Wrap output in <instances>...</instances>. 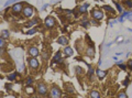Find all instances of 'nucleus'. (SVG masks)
<instances>
[{"mask_svg": "<svg viewBox=\"0 0 132 98\" xmlns=\"http://www.w3.org/2000/svg\"><path fill=\"white\" fill-rule=\"evenodd\" d=\"M35 90H36V94L39 97H46L49 94V86L44 82H37L36 86H35Z\"/></svg>", "mask_w": 132, "mask_h": 98, "instance_id": "f257e3e1", "label": "nucleus"}, {"mask_svg": "<svg viewBox=\"0 0 132 98\" xmlns=\"http://www.w3.org/2000/svg\"><path fill=\"white\" fill-rule=\"evenodd\" d=\"M35 15V9L33 6L29 5V3H24V7H23L22 10V17L24 19H32Z\"/></svg>", "mask_w": 132, "mask_h": 98, "instance_id": "f03ea898", "label": "nucleus"}, {"mask_svg": "<svg viewBox=\"0 0 132 98\" xmlns=\"http://www.w3.org/2000/svg\"><path fill=\"white\" fill-rule=\"evenodd\" d=\"M49 95H50V98H62L63 93H62V89L56 84H53L49 89Z\"/></svg>", "mask_w": 132, "mask_h": 98, "instance_id": "7ed1b4c3", "label": "nucleus"}, {"mask_svg": "<svg viewBox=\"0 0 132 98\" xmlns=\"http://www.w3.org/2000/svg\"><path fill=\"white\" fill-rule=\"evenodd\" d=\"M90 17L91 19H95L97 21H102L105 19V12L99 8H95L90 11Z\"/></svg>", "mask_w": 132, "mask_h": 98, "instance_id": "20e7f679", "label": "nucleus"}, {"mask_svg": "<svg viewBox=\"0 0 132 98\" xmlns=\"http://www.w3.org/2000/svg\"><path fill=\"white\" fill-rule=\"evenodd\" d=\"M23 7H24V2L23 1H18L15 2V5L11 6V15H19L20 13H22V10H23Z\"/></svg>", "mask_w": 132, "mask_h": 98, "instance_id": "39448f33", "label": "nucleus"}, {"mask_svg": "<svg viewBox=\"0 0 132 98\" xmlns=\"http://www.w3.org/2000/svg\"><path fill=\"white\" fill-rule=\"evenodd\" d=\"M26 63L31 71H37L40 68V61L37 60V57H30L29 56L26 58Z\"/></svg>", "mask_w": 132, "mask_h": 98, "instance_id": "423d86ee", "label": "nucleus"}, {"mask_svg": "<svg viewBox=\"0 0 132 98\" xmlns=\"http://www.w3.org/2000/svg\"><path fill=\"white\" fill-rule=\"evenodd\" d=\"M44 26L46 29H53L55 26H56V19H55L53 15H47V17L44 19Z\"/></svg>", "mask_w": 132, "mask_h": 98, "instance_id": "0eeeda50", "label": "nucleus"}, {"mask_svg": "<svg viewBox=\"0 0 132 98\" xmlns=\"http://www.w3.org/2000/svg\"><path fill=\"white\" fill-rule=\"evenodd\" d=\"M85 55H86L87 57L89 58H94L96 55V50H95V46H94V44H89L88 46H86L85 47Z\"/></svg>", "mask_w": 132, "mask_h": 98, "instance_id": "6e6552de", "label": "nucleus"}, {"mask_svg": "<svg viewBox=\"0 0 132 98\" xmlns=\"http://www.w3.org/2000/svg\"><path fill=\"white\" fill-rule=\"evenodd\" d=\"M64 55L62 53V51H57V52L54 54L53 56V62H52V65H54V64H62L64 62Z\"/></svg>", "mask_w": 132, "mask_h": 98, "instance_id": "1a4fd4ad", "label": "nucleus"}, {"mask_svg": "<svg viewBox=\"0 0 132 98\" xmlns=\"http://www.w3.org/2000/svg\"><path fill=\"white\" fill-rule=\"evenodd\" d=\"M28 54L30 57H37L40 55V50L35 45H30L28 47Z\"/></svg>", "mask_w": 132, "mask_h": 98, "instance_id": "9d476101", "label": "nucleus"}, {"mask_svg": "<svg viewBox=\"0 0 132 98\" xmlns=\"http://www.w3.org/2000/svg\"><path fill=\"white\" fill-rule=\"evenodd\" d=\"M41 22V19L39 17H33L32 19H30L28 22L25 23V28H28V29H31V28H34V26H36V24H39V23Z\"/></svg>", "mask_w": 132, "mask_h": 98, "instance_id": "9b49d317", "label": "nucleus"}, {"mask_svg": "<svg viewBox=\"0 0 132 98\" xmlns=\"http://www.w3.org/2000/svg\"><path fill=\"white\" fill-rule=\"evenodd\" d=\"M89 5L88 2H84L81 3V5H79L78 6V9H77V12L79 13V15H87V12H88V8H89Z\"/></svg>", "mask_w": 132, "mask_h": 98, "instance_id": "f8f14e48", "label": "nucleus"}, {"mask_svg": "<svg viewBox=\"0 0 132 98\" xmlns=\"http://www.w3.org/2000/svg\"><path fill=\"white\" fill-rule=\"evenodd\" d=\"M62 53H63L64 57H71V56L74 55V50H73L72 46L66 45V46H64V49L62 50Z\"/></svg>", "mask_w": 132, "mask_h": 98, "instance_id": "ddd939ff", "label": "nucleus"}, {"mask_svg": "<svg viewBox=\"0 0 132 98\" xmlns=\"http://www.w3.org/2000/svg\"><path fill=\"white\" fill-rule=\"evenodd\" d=\"M107 74H108L107 71H103V69L99 68V67H97V68L95 69V76L97 78H99V79H103V78L107 76Z\"/></svg>", "mask_w": 132, "mask_h": 98, "instance_id": "4468645a", "label": "nucleus"}, {"mask_svg": "<svg viewBox=\"0 0 132 98\" xmlns=\"http://www.w3.org/2000/svg\"><path fill=\"white\" fill-rule=\"evenodd\" d=\"M79 24H81V26H83L84 29H88L89 26H90V20L88 19L87 15H83V18H81V20L79 21Z\"/></svg>", "mask_w": 132, "mask_h": 98, "instance_id": "2eb2a0df", "label": "nucleus"}, {"mask_svg": "<svg viewBox=\"0 0 132 98\" xmlns=\"http://www.w3.org/2000/svg\"><path fill=\"white\" fill-rule=\"evenodd\" d=\"M56 43L60 44V45H62V46H66V45H68L69 40L66 35H61V36L57 38V40H56Z\"/></svg>", "mask_w": 132, "mask_h": 98, "instance_id": "dca6fc26", "label": "nucleus"}, {"mask_svg": "<svg viewBox=\"0 0 132 98\" xmlns=\"http://www.w3.org/2000/svg\"><path fill=\"white\" fill-rule=\"evenodd\" d=\"M88 71H87V77H88V79L90 82H94V76H95V67L92 66V65H88Z\"/></svg>", "mask_w": 132, "mask_h": 98, "instance_id": "f3484780", "label": "nucleus"}, {"mask_svg": "<svg viewBox=\"0 0 132 98\" xmlns=\"http://www.w3.org/2000/svg\"><path fill=\"white\" fill-rule=\"evenodd\" d=\"M64 88H65V92L69 95H74L75 94V87L73 84L71 83H65L64 84Z\"/></svg>", "mask_w": 132, "mask_h": 98, "instance_id": "a211bd4d", "label": "nucleus"}, {"mask_svg": "<svg viewBox=\"0 0 132 98\" xmlns=\"http://www.w3.org/2000/svg\"><path fill=\"white\" fill-rule=\"evenodd\" d=\"M101 10L108 12V13H111V15H116V10L112 8V6H109V5H103L101 7Z\"/></svg>", "mask_w": 132, "mask_h": 98, "instance_id": "6ab92c4d", "label": "nucleus"}, {"mask_svg": "<svg viewBox=\"0 0 132 98\" xmlns=\"http://www.w3.org/2000/svg\"><path fill=\"white\" fill-rule=\"evenodd\" d=\"M74 72H75V74H76V75H78V76H81V75H84V74H85L84 68L81 66H79V65H76V66L74 67Z\"/></svg>", "mask_w": 132, "mask_h": 98, "instance_id": "aec40b11", "label": "nucleus"}, {"mask_svg": "<svg viewBox=\"0 0 132 98\" xmlns=\"http://www.w3.org/2000/svg\"><path fill=\"white\" fill-rule=\"evenodd\" d=\"M17 77H18V73L17 72H11L7 75V79H8L9 82H15V79H17Z\"/></svg>", "mask_w": 132, "mask_h": 98, "instance_id": "412c9836", "label": "nucleus"}, {"mask_svg": "<svg viewBox=\"0 0 132 98\" xmlns=\"http://www.w3.org/2000/svg\"><path fill=\"white\" fill-rule=\"evenodd\" d=\"M89 98H101V95L98 90L92 89L89 92Z\"/></svg>", "mask_w": 132, "mask_h": 98, "instance_id": "4be33fe9", "label": "nucleus"}, {"mask_svg": "<svg viewBox=\"0 0 132 98\" xmlns=\"http://www.w3.org/2000/svg\"><path fill=\"white\" fill-rule=\"evenodd\" d=\"M122 6L126 7L127 10H132V0H122Z\"/></svg>", "mask_w": 132, "mask_h": 98, "instance_id": "5701e85b", "label": "nucleus"}, {"mask_svg": "<svg viewBox=\"0 0 132 98\" xmlns=\"http://www.w3.org/2000/svg\"><path fill=\"white\" fill-rule=\"evenodd\" d=\"M33 83H34V78H33V76H32V75L26 76V78H25V87L26 86H32Z\"/></svg>", "mask_w": 132, "mask_h": 98, "instance_id": "b1692460", "label": "nucleus"}, {"mask_svg": "<svg viewBox=\"0 0 132 98\" xmlns=\"http://www.w3.org/2000/svg\"><path fill=\"white\" fill-rule=\"evenodd\" d=\"M1 38H3L5 40H7V39H9V36H10V32H9V30H2L1 31V35H0Z\"/></svg>", "mask_w": 132, "mask_h": 98, "instance_id": "393cba45", "label": "nucleus"}, {"mask_svg": "<svg viewBox=\"0 0 132 98\" xmlns=\"http://www.w3.org/2000/svg\"><path fill=\"white\" fill-rule=\"evenodd\" d=\"M115 6H116V9H117V11L119 12V15H121V13L124 11L123 8H122V5H121L120 2H115Z\"/></svg>", "mask_w": 132, "mask_h": 98, "instance_id": "a878e982", "label": "nucleus"}, {"mask_svg": "<svg viewBox=\"0 0 132 98\" xmlns=\"http://www.w3.org/2000/svg\"><path fill=\"white\" fill-rule=\"evenodd\" d=\"M36 32H37L36 28H31V29H28V30H26V31H25V34L26 35H34Z\"/></svg>", "mask_w": 132, "mask_h": 98, "instance_id": "bb28decb", "label": "nucleus"}, {"mask_svg": "<svg viewBox=\"0 0 132 98\" xmlns=\"http://www.w3.org/2000/svg\"><path fill=\"white\" fill-rule=\"evenodd\" d=\"M117 98H129V96H128V94L124 90H120L117 94Z\"/></svg>", "mask_w": 132, "mask_h": 98, "instance_id": "cd10ccee", "label": "nucleus"}, {"mask_svg": "<svg viewBox=\"0 0 132 98\" xmlns=\"http://www.w3.org/2000/svg\"><path fill=\"white\" fill-rule=\"evenodd\" d=\"M116 65H117V66L119 67V69H121V71H128V66H127V64H124V63H116Z\"/></svg>", "mask_w": 132, "mask_h": 98, "instance_id": "c85d7f7f", "label": "nucleus"}, {"mask_svg": "<svg viewBox=\"0 0 132 98\" xmlns=\"http://www.w3.org/2000/svg\"><path fill=\"white\" fill-rule=\"evenodd\" d=\"M41 56H42V58H43L44 61H47L50 57V52H47V51H43V52L41 53Z\"/></svg>", "mask_w": 132, "mask_h": 98, "instance_id": "c756f323", "label": "nucleus"}, {"mask_svg": "<svg viewBox=\"0 0 132 98\" xmlns=\"http://www.w3.org/2000/svg\"><path fill=\"white\" fill-rule=\"evenodd\" d=\"M15 2H18V0H8L7 2H5V8H6V7H11L12 5H15Z\"/></svg>", "mask_w": 132, "mask_h": 98, "instance_id": "7c9ffc66", "label": "nucleus"}, {"mask_svg": "<svg viewBox=\"0 0 132 98\" xmlns=\"http://www.w3.org/2000/svg\"><path fill=\"white\" fill-rule=\"evenodd\" d=\"M90 26H100V21H97V20H95V19H90Z\"/></svg>", "mask_w": 132, "mask_h": 98, "instance_id": "2f4dec72", "label": "nucleus"}, {"mask_svg": "<svg viewBox=\"0 0 132 98\" xmlns=\"http://www.w3.org/2000/svg\"><path fill=\"white\" fill-rule=\"evenodd\" d=\"M6 44H7L6 40L0 36V49H3V47H6Z\"/></svg>", "mask_w": 132, "mask_h": 98, "instance_id": "473e14b6", "label": "nucleus"}, {"mask_svg": "<svg viewBox=\"0 0 132 98\" xmlns=\"http://www.w3.org/2000/svg\"><path fill=\"white\" fill-rule=\"evenodd\" d=\"M129 84H130V78H129V76H127V77L124 78V81L122 82V85H123L124 87H128Z\"/></svg>", "mask_w": 132, "mask_h": 98, "instance_id": "72a5a7b5", "label": "nucleus"}, {"mask_svg": "<svg viewBox=\"0 0 132 98\" xmlns=\"http://www.w3.org/2000/svg\"><path fill=\"white\" fill-rule=\"evenodd\" d=\"M123 36H122V35H120V36H118L117 39H116L115 40V42H117V43H119V44H122L123 43Z\"/></svg>", "mask_w": 132, "mask_h": 98, "instance_id": "f704fd0d", "label": "nucleus"}, {"mask_svg": "<svg viewBox=\"0 0 132 98\" xmlns=\"http://www.w3.org/2000/svg\"><path fill=\"white\" fill-rule=\"evenodd\" d=\"M127 66H128V68L130 69L132 72V60H129L128 61V63H127Z\"/></svg>", "mask_w": 132, "mask_h": 98, "instance_id": "c9c22d12", "label": "nucleus"}, {"mask_svg": "<svg viewBox=\"0 0 132 98\" xmlns=\"http://www.w3.org/2000/svg\"><path fill=\"white\" fill-rule=\"evenodd\" d=\"M49 7H50L49 3H45V5H43V7L40 9V11H44V10H46V9L49 8Z\"/></svg>", "mask_w": 132, "mask_h": 98, "instance_id": "e433bc0d", "label": "nucleus"}, {"mask_svg": "<svg viewBox=\"0 0 132 98\" xmlns=\"http://www.w3.org/2000/svg\"><path fill=\"white\" fill-rule=\"evenodd\" d=\"M118 21L117 20H109V22H108V24H109L110 26H113V24H115V23H117Z\"/></svg>", "mask_w": 132, "mask_h": 98, "instance_id": "4c0bfd02", "label": "nucleus"}, {"mask_svg": "<svg viewBox=\"0 0 132 98\" xmlns=\"http://www.w3.org/2000/svg\"><path fill=\"white\" fill-rule=\"evenodd\" d=\"M112 60H113V61H116V62H118V61H119V58H118V56H116V55H115V56L112 57Z\"/></svg>", "mask_w": 132, "mask_h": 98, "instance_id": "58836bf2", "label": "nucleus"}, {"mask_svg": "<svg viewBox=\"0 0 132 98\" xmlns=\"http://www.w3.org/2000/svg\"><path fill=\"white\" fill-rule=\"evenodd\" d=\"M120 55H122V52H117L116 53V56H120Z\"/></svg>", "mask_w": 132, "mask_h": 98, "instance_id": "ea45409f", "label": "nucleus"}, {"mask_svg": "<svg viewBox=\"0 0 132 98\" xmlns=\"http://www.w3.org/2000/svg\"><path fill=\"white\" fill-rule=\"evenodd\" d=\"M112 43H113V42H110V43H107V46H108V47H109V46H111V45H112Z\"/></svg>", "mask_w": 132, "mask_h": 98, "instance_id": "a19ab883", "label": "nucleus"}, {"mask_svg": "<svg viewBox=\"0 0 132 98\" xmlns=\"http://www.w3.org/2000/svg\"><path fill=\"white\" fill-rule=\"evenodd\" d=\"M101 63H102V61H101V60L98 61V65H101Z\"/></svg>", "mask_w": 132, "mask_h": 98, "instance_id": "79ce46f5", "label": "nucleus"}, {"mask_svg": "<svg viewBox=\"0 0 132 98\" xmlns=\"http://www.w3.org/2000/svg\"><path fill=\"white\" fill-rule=\"evenodd\" d=\"M31 98H39V97H37V96H32Z\"/></svg>", "mask_w": 132, "mask_h": 98, "instance_id": "37998d69", "label": "nucleus"}]
</instances>
